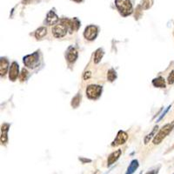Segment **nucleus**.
<instances>
[{
	"mask_svg": "<svg viewBox=\"0 0 174 174\" xmlns=\"http://www.w3.org/2000/svg\"><path fill=\"white\" fill-rule=\"evenodd\" d=\"M70 21L69 19H61L59 23L56 24L52 29L54 37L59 38L65 36L70 29Z\"/></svg>",
	"mask_w": 174,
	"mask_h": 174,
	"instance_id": "obj_1",
	"label": "nucleus"
},
{
	"mask_svg": "<svg viewBox=\"0 0 174 174\" xmlns=\"http://www.w3.org/2000/svg\"><path fill=\"white\" fill-rule=\"evenodd\" d=\"M174 127V122L172 123H169L166 124V125H164L162 128L159 130V131L158 132V134H156L154 138H153V144H160L166 136L171 132V131L172 130Z\"/></svg>",
	"mask_w": 174,
	"mask_h": 174,
	"instance_id": "obj_2",
	"label": "nucleus"
},
{
	"mask_svg": "<svg viewBox=\"0 0 174 174\" xmlns=\"http://www.w3.org/2000/svg\"><path fill=\"white\" fill-rule=\"evenodd\" d=\"M115 5L123 16H128L132 12V5L130 0H116Z\"/></svg>",
	"mask_w": 174,
	"mask_h": 174,
	"instance_id": "obj_3",
	"label": "nucleus"
},
{
	"mask_svg": "<svg viewBox=\"0 0 174 174\" xmlns=\"http://www.w3.org/2000/svg\"><path fill=\"white\" fill-rule=\"evenodd\" d=\"M24 64L28 68H36L39 65V56H38V53L35 52L33 53V54L27 55L26 57H24Z\"/></svg>",
	"mask_w": 174,
	"mask_h": 174,
	"instance_id": "obj_4",
	"label": "nucleus"
},
{
	"mask_svg": "<svg viewBox=\"0 0 174 174\" xmlns=\"http://www.w3.org/2000/svg\"><path fill=\"white\" fill-rule=\"evenodd\" d=\"M102 92V87L96 84L89 85L86 89V95L89 99H97L101 95Z\"/></svg>",
	"mask_w": 174,
	"mask_h": 174,
	"instance_id": "obj_5",
	"label": "nucleus"
},
{
	"mask_svg": "<svg viewBox=\"0 0 174 174\" xmlns=\"http://www.w3.org/2000/svg\"><path fill=\"white\" fill-rule=\"evenodd\" d=\"M98 27L95 26V25H89L85 28L84 30V38H86L87 40H93L95 39V38L97 37L98 35Z\"/></svg>",
	"mask_w": 174,
	"mask_h": 174,
	"instance_id": "obj_6",
	"label": "nucleus"
},
{
	"mask_svg": "<svg viewBox=\"0 0 174 174\" xmlns=\"http://www.w3.org/2000/svg\"><path fill=\"white\" fill-rule=\"evenodd\" d=\"M128 138V134L125 132V131H119L118 135L116 137V138L114 139V141L112 142V146H118V145H120L125 143V141L127 140Z\"/></svg>",
	"mask_w": 174,
	"mask_h": 174,
	"instance_id": "obj_7",
	"label": "nucleus"
},
{
	"mask_svg": "<svg viewBox=\"0 0 174 174\" xmlns=\"http://www.w3.org/2000/svg\"><path fill=\"white\" fill-rule=\"evenodd\" d=\"M17 77H18V65L16 62H13L9 71V78L11 81H15Z\"/></svg>",
	"mask_w": 174,
	"mask_h": 174,
	"instance_id": "obj_8",
	"label": "nucleus"
},
{
	"mask_svg": "<svg viewBox=\"0 0 174 174\" xmlns=\"http://www.w3.org/2000/svg\"><path fill=\"white\" fill-rule=\"evenodd\" d=\"M59 17L58 15L53 11H51L46 17V23L48 24L49 25H52V24H56L59 23Z\"/></svg>",
	"mask_w": 174,
	"mask_h": 174,
	"instance_id": "obj_9",
	"label": "nucleus"
},
{
	"mask_svg": "<svg viewBox=\"0 0 174 174\" xmlns=\"http://www.w3.org/2000/svg\"><path fill=\"white\" fill-rule=\"evenodd\" d=\"M77 58H78V52L76 51L75 48L70 47L67 51V54H66V59H67L68 62L69 63H73L76 61Z\"/></svg>",
	"mask_w": 174,
	"mask_h": 174,
	"instance_id": "obj_10",
	"label": "nucleus"
},
{
	"mask_svg": "<svg viewBox=\"0 0 174 174\" xmlns=\"http://www.w3.org/2000/svg\"><path fill=\"white\" fill-rule=\"evenodd\" d=\"M121 152L122 151L120 149H119V150H117V151H113L109 157H108V160H107V163H108V166H111V165H112L113 163H115L119 158L120 157V155H121Z\"/></svg>",
	"mask_w": 174,
	"mask_h": 174,
	"instance_id": "obj_11",
	"label": "nucleus"
},
{
	"mask_svg": "<svg viewBox=\"0 0 174 174\" xmlns=\"http://www.w3.org/2000/svg\"><path fill=\"white\" fill-rule=\"evenodd\" d=\"M8 66H9V63L6 59H1V61H0V73H1V76L5 75L6 71L8 70Z\"/></svg>",
	"mask_w": 174,
	"mask_h": 174,
	"instance_id": "obj_12",
	"label": "nucleus"
},
{
	"mask_svg": "<svg viewBox=\"0 0 174 174\" xmlns=\"http://www.w3.org/2000/svg\"><path fill=\"white\" fill-rule=\"evenodd\" d=\"M8 130H9V125L7 124H5L2 125V130H1V142L4 144V143H6L7 141V132Z\"/></svg>",
	"mask_w": 174,
	"mask_h": 174,
	"instance_id": "obj_13",
	"label": "nucleus"
},
{
	"mask_svg": "<svg viewBox=\"0 0 174 174\" xmlns=\"http://www.w3.org/2000/svg\"><path fill=\"white\" fill-rule=\"evenodd\" d=\"M152 84L154 86L156 87H159V88H165L166 87V82H165V79L161 77H159L155 79H153Z\"/></svg>",
	"mask_w": 174,
	"mask_h": 174,
	"instance_id": "obj_14",
	"label": "nucleus"
},
{
	"mask_svg": "<svg viewBox=\"0 0 174 174\" xmlns=\"http://www.w3.org/2000/svg\"><path fill=\"white\" fill-rule=\"evenodd\" d=\"M47 34V29L46 27H40L35 32V37L37 39H41L43 38Z\"/></svg>",
	"mask_w": 174,
	"mask_h": 174,
	"instance_id": "obj_15",
	"label": "nucleus"
},
{
	"mask_svg": "<svg viewBox=\"0 0 174 174\" xmlns=\"http://www.w3.org/2000/svg\"><path fill=\"white\" fill-rule=\"evenodd\" d=\"M138 166V161L137 160H133L131 163V165H130V166L128 167V169H127V172H126V173L125 174H132L135 171L137 170V168Z\"/></svg>",
	"mask_w": 174,
	"mask_h": 174,
	"instance_id": "obj_16",
	"label": "nucleus"
},
{
	"mask_svg": "<svg viewBox=\"0 0 174 174\" xmlns=\"http://www.w3.org/2000/svg\"><path fill=\"white\" fill-rule=\"evenodd\" d=\"M103 56H104V52H103V50H102V49H98V50L96 51L95 54H94V62H95L96 64L99 63L100 60L102 59Z\"/></svg>",
	"mask_w": 174,
	"mask_h": 174,
	"instance_id": "obj_17",
	"label": "nucleus"
},
{
	"mask_svg": "<svg viewBox=\"0 0 174 174\" xmlns=\"http://www.w3.org/2000/svg\"><path fill=\"white\" fill-rule=\"evenodd\" d=\"M107 78L110 82H112L116 79V71H114L113 69H111L109 71H108V74H107Z\"/></svg>",
	"mask_w": 174,
	"mask_h": 174,
	"instance_id": "obj_18",
	"label": "nucleus"
},
{
	"mask_svg": "<svg viewBox=\"0 0 174 174\" xmlns=\"http://www.w3.org/2000/svg\"><path fill=\"white\" fill-rule=\"evenodd\" d=\"M158 128H159V127H158V125H157V126H155V127L153 128V131H151V133H150V134H148L147 136L145 137V138H144V143H145V144H147V143L150 141V139H151V138L153 137V135L156 133V131H158Z\"/></svg>",
	"mask_w": 174,
	"mask_h": 174,
	"instance_id": "obj_19",
	"label": "nucleus"
},
{
	"mask_svg": "<svg viewBox=\"0 0 174 174\" xmlns=\"http://www.w3.org/2000/svg\"><path fill=\"white\" fill-rule=\"evenodd\" d=\"M80 99H81V96L77 95L75 98H73V99H72L71 106H73V107H77V106L79 105V103H80Z\"/></svg>",
	"mask_w": 174,
	"mask_h": 174,
	"instance_id": "obj_20",
	"label": "nucleus"
},
{
	"mask_svg": "<svg viewBox=\"0 0 174 174\" xmlns=\"http://www.w3.org/2000/svg\"><path fill=\"white\" fill-rule=\"evenodd\" d=\"M167 82H168V84H172L174 83V70L170 73V74H169V76H168Z\"/></svg>",
	"mask_w": 174,
	"mask_h": 174,
	"instance_id": "obj_21",
	"label": "nucleus"
},
{
	"mask_svg": "<svg viewBox=\"0 0 174 174\" xmlns=\"http://www.w3.org/2000/svg\"><path fill=\"white\" fill-rule=\"evenodd\" d=\"M27 75H28V71H27L25 69H23V70H22V72H21V74H20V79H21L22 81L25 80L26 78H27Z\"/></svg>",
	"mask_w": 174,
	"mask_h": 174,
	"instance_id": "obj_22",
	"label": "nucleus"
},
{
	"mask_svg": "<svg viewBox=\"0 0 174 174\" xmlns=\"http://www.w3.org/2000/svg\"><path fill=\"white\" fill-rule=\"evenodd\" d=\"M91 77V71H87V72H85V73H84V79H89Z\"/></svg>",
	"mask_w": 174,
	"mask_h": 174,
	"instance_id": "obj_23",
	"label": "nucleus"
},
{
	"mask_svg": "<svg viewBox=\"0 0 174 174\" xmlns=\"http://www.w3.org/2000/svg\"><path fill=\"white\" fill-rule=\"evenodd\" d=\"M73 1H75V2H81V1H83V0H73Z\"/></svg>",
	"mask_w": 174,
	"mask_h": 174,
	"instance_id": "obj_24",
	"label": "nucleus"
},
{
	"mask_svg": "<svg viewBox=\"0 0 174 174\" xmlns=\"http://www.w3.org/2000/svg\"><path fill=\"white\" fill-rule=\"evenodd\" d=\"M147 174H154V172H148Z\"/></svg>",
	"mask_w": 174,
	"mask_h": 174,
	"instance_id": "obj_25",
	"label": "nucleus"
}]
</instances>
